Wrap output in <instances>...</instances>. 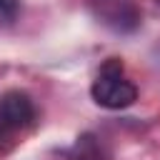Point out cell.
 Masks as SVG:
<instances>
[{"label":"cell","instance_id":"7a4b0ae2","mask_svg":"<svg viewBox=\"0 0 160 160\" xmlns=\"http://www.w3.org/2000/svg\"><path fill=\"white\" fill-rule=\"evenodd\" d=\"M92 18L112 32L130 35L142 22V10L138 0H88Z\"/></svg>","mask_w":160,"mask_h":160},{"label":"cell","instance_id":"3957f363","mask_svg":"<svg viewBox=\"0 0 160 160\" xmlns=\"http://www.w3.org/2000/svg\"><path fill=\"white\" fill-rule=\"evenodd\" d=\"M35 122V102L22 90L0 95V132H18Z\"/></svg>","mask_w":160,"mask_h":160},{"label":"cell","instance_id":"277c9868","mask_svg":"<svg viewBox=\"0 0 160 160\" xmlns=\"http://www.w3.org/2000/svg\"><path fill=\"white\" fill-rule=\"evenodd\" d=\"M20 15V0H0V28H8Z\"/></svg>","mask_w":160,"mask_h":160},{"label":"cell","instance_id":"6da1fadb","mask_svg":"<svg viewBox=\"0 0 160 160\" xmlns=\"http://www.w3.org/2000/svg\"><path fill=\"white\" fill-rule=\"evenodd\" d=\"M90 95L105 110H125L138 100V88H135L132 80L125 78L122 60L108 58L100 65V70H98V75L90 85Z\"/></svg>","mask_w":160,"mask_h":160}]
</instances>
